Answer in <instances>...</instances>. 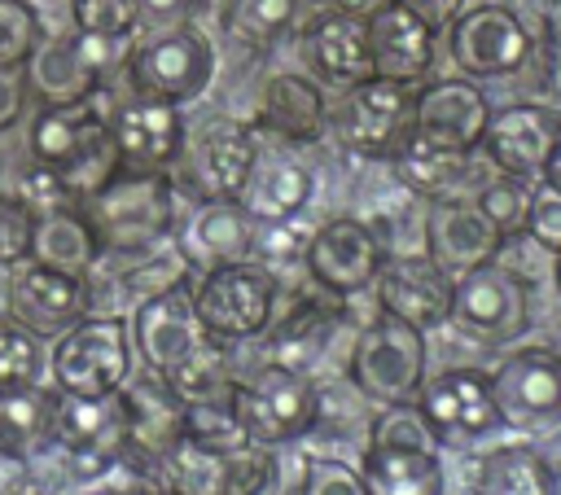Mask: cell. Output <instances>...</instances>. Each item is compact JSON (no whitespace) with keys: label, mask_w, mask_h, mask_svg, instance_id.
Wrapping results in <instances>:
<instances>
[{"label":"cell","mask_w":561,"mask_h":495,"mask_svg":"<svg viewBox=\"0 0 561 495\" xmlns=\"http://www.w3.org/2000/svg\"><path fill=\"white\" fill-rule=\"evenodd\" d=\"M31 153L39 166H48L61 180L75 206L88 202L96 188H105L123 166L114 131L92 105V96L70 105H44V114L31 127Z\"/></svg>","instance_id":"1"},{"label":"cell","mask_w":561,"mask_h":495,"mask_svg":"<svg viewBox=\"0 0 561 495\" xmlns=\"http://www.w3.org/2000/svg\"><path fill=\"white\" fill-rule=\"evenodd\" d=\"M79 206H83L101 250H118V254L153 250L175 228V188H171L167 171L118 166V175Z\"/></svg>","instance_id":"2"},{"label":"cell","mask_w":561,"mask_h":495,"mask_svg":"<svg viewBox=\"0 0 561 495\" xmlns=\"http://www.w3.org/2000/svg\"><path fill=\"white\" fill-rule=\"evenodd\" d=\"M131 333L118 315H83L70 324L53 350V381L61 394L105 399L127 385Z\"/></svg>","instance_id":"3"},{"label":"cell","mask_w":561,"mask_h":495,"mask_svg":"<svg viewBox=\"0 0 561 495\" xmlns=\"http://www.w3.org/2000/svg\"><path fill=\"white\" fill-rule=\"evenodd\" d=\"M232 407H237L250 442H263V447H280V442L302 438L320 416V399H316L311 377L302 368H289V364H267L250 381H237Z\"/></svg>","instance_id":"4"},{"label":"cell","mask_w":561,"mask_h":495,"mask_svg":"<svg viewBox=\"0 0 561 495\" xmlns=\"http://www.w3.org/2000/svg\"><path fill=\"white\" fill-rule=\"evenodd\" d=\"M210 70H215V53L206 35L188 22L158 26L145 44L127 53V79L136 96H149V101H171V105L193 101L210 83Z\"/></svg>","instance_id":"5"},{"label":"cell","mask_w":561,"mask_h":495,"mask_svg":"<svg viewBox=\"0 0 561 495\" xmlns=\"http://www.w3.org/2000/svg\"><path fill=\"white\" fill-rule=\"evenodd\" d=\"M425 377V333L394 320V315H377L351 350V381L364 399L373 403H408L416 399Z\"/></svg>","instance_id":"6"},{"label":"cell","mask_w":561,"mask_h":495,"mask_svg":"<svg viewBox=\"0 0 561 495\" xmlns=\"http://www.w3.org/2000/svg\"><path fill=\"white\" fill-rule=\"evenodd\" d=\"M412 105H416L412 83L368 74V79L351 83V92L342 96L333 127L346 149H355L364 158H394L412 140Z\"/></svg>","instance_id":"7"},{"label":"cell","mask_w":561,"mask_h":495,"mask_svg":"<svg viewBox=\"0 0 561 495\" xmlns=\"http://www.w3.org/2000/svg\"><path fill=\"white\" fill-rule=\"evenodd\" d=\"M197 315L202 324L224 337V342H237V337H254L267 329L272 320V307H276V276L263 267V263H250V258H237V263H219L202 276L197 293Z\"/></svg>","instance_id":"8"},{"label":"cell","mask_w":561,"mask_h":495,"mask_svg":"<svg viewBox=\"0 0 561 495\" xmlns=\"http://www.w3.org/2000/svg\"><path fill=\"white\" fill-rule=\"evenodd\" d=\"M451 320L465 333L482 337V342H513V337H522L526 324H530L526 280L517 272L500 267L495 258L460 272L456 289H451Z\"/></svg>","instance_id":"9"},{"label":"cell","mask_w":561,"mask_h":495,"mask_svg":"<svg viewBox=\"0 0 561 495\" xmlns=\"http://www.w3.org/2000/svg\"><path fill=\"white\" fill-rule=\"evenodd\" d=\"M491 399L500 412V425L539 434L561 425V355L543 346L513 350L491 372Z\"/></svg>","instance_id":"10"},{"label":"cell","mask_w":561,"mask_h":495,"mask_svg":"<svg viewBox=\"0 0 561 495\" xmlns=\"http://www.w3.org/2000/svg\"><path fill=\"white\" fill-rule=\"evenodd\" d=\"M123 39L110 35H61V39H44L35 44V53L26 57V88L44 101V105H70V101H88L101 83V70L118 57Z\"/></svg>","instance_id":"11"},{"label":"cell","mask_w":561,"mask_h":495,"mask_svg":"<svg viewBox=\"0 0 561 495\" xmlns=\"http://www.w3.org/2000/svg\"><path fill=\"white\" fill-rule=\"evenodd\" d=\"M79 473L96 477L101 469L123 460L127 447V425H123V399H83V394H61L53 403V434H48Z\"/></svg>","instance_id":"12"},{"label":"cell","mask_w":561,"mask_h":495,"mask_svg":"<svg viewBox=\"0 0 561 495\" xmlns=\"http://www.w3.org/2000/svg\"><path fill=\"white\" fill-rule=\"evenodd\" d=\"M451 35V61L469 74V79H495L517 70L530 57V31L522 26V18L504 4H473L460 9L456 22L447 26Z\"/></svg>","instance_id":"13"},{"label":"cell","mask_w":561,"mask_h":495,"mask_svg":"<svg viewBox=\"0 0 561 495\" xmlns=\"http://www.w3.org/2000/svg\"><path fill=\"white\" fill-rule=\"evenodd\" d=\"M136 346L145 355V364L153 372H171L175 364H184L193 350H202L215 333L202 324L197 315V302H193V289H184L180 280L149 293L140 307H136Z\"/></svg>","instance_id":"14"},{"label":"cell","mask_w":561,"mask_h":495,"mask_svg":"<svg viewBox=\"0 0 561 495\" xmlns=\"http://www.w3.org/2000/svg\"><path fill=\"white\" fill-rule=\"evenodd\" d=\"M486 118H491V105L473 79H438L416 92L412 136L425 145H438V149L473 153L482 145Z\"/></svg>","instance_id":"15"},{"label":"cell","mask_w":561,"mask_h":495,"mask_svg":"<svg viewBox=\"0 0 561 495\" xmlns=\"http://www.w3.org/2000/svg\"><path fill=\"white\" fill-rule=\"evenodd\" d=\"M302 254H307V272L316 276V285L329 289L333 298L368 289L386 263L377 232L359 219H329L320 232H311Z\"/></svg>","instance_id":"16"},{"label":"cell","mask_w":561,"mask_h":495,"mask_svg":"<svg viewBox=\"0 0 561 495\" xmlns=\"http://www.w3.org/2000/svg\"><path fill=\"white\" fill-rule=\"evenodd\" d=\"M377 302L386 315L430 333L438 324L451 320V289H456V276H447L430 254H403V258H390L381 263L377 272Z\"/></svg>","instance_id":"17"},{"label":"cell","mask_w":561,"mask_h":495,"mask_svg":"<svg viewBox=\"0 0 561 495\" xmlns=\"http://www.w3.org/2000/svg\"><path fill=\"white\" fill-rule=\"evenodd\" d=\"M557 131H561V118L552 110H543V105H504L486 118L482 149H486V158L495 162L500 175L535 184V180H543Z\"/></svg>","instance_id":"18"},{"label":"cell","mask_w":561,"mask_h":495,"mask_svg":"<svg viewBox=\"0 0 561 495\" xmlns=\"http://www.w3.org/2000/svg\"><path fill=\"white\" fill-rule=\"evenodd\" d=\"M184 158V153H180ZM175 158V162H180ZM259 158V140L245 123H232V118H219V123H206L188 149V166H184V180L188 188L206 202V197H232L241 202V188L250 180V166Z\"/></svg>","instance_id":"19"},{"label":"cell","mask_w":561,"mask_h":495,"mask_svg":"<svg viewBox=\"0 0 561 495\" xmlns=\"http://www.w3.org/2000/svg\"><path fill=\"white\" fill-rule=\"evenodd\" d=\"M83 315H88L83 276H66L44 263H26L9 285V320L35 337H61Z\"/></svg>","instance_id":"20"},{"label":"cell","mask_w":561,"mask_h":495,"mask_svg":"<svg viewBox=\"0 0 561 495\" xmlns=\"http://www.w3.org/2000/svg\"><path fill=\"white\" fill-rule=\"evenodd\" d=\"M500 245H504V237L478 210V202L438 197L430 206V219H425V254L447 276H460V272H469L478 263H491L500 254Z\"/></svg>","instance_id":"21"},{"label":"cell","mask_w":561,"mask_h":495,"mask_svg":"<svg viewBox=\"0 0 561 495\" xmlns=\"http://www.w3.org/2000/svg\"><path fill=\"white\" fill-rule=\"evenodd\" d=\"M110 131L127 171H167L184 153V118L171 101L136 96L114 114Z\"/></svg>","instance_id":"22"},{"label":"cell","mask_w":561,"mask_h":495,"mask_svg":"<svg viewBox=\"0 0 561 495\" xmlns=\"http://www.w3.org/2000/svg\"><path fill=\"white\" fill-rule=\"evenodd\" d=\"M118 399H123V425H127L123 456L145 460L153 469L158 456L184 438V399L167 385L162 372L140 377V381H127L118 390Z\"/></svg>","instance_id":"23"},{"label":"cell","mask_w":561,"mask_h":495,"mask_svg":"<svg viewBox=\"0 0 561 495\" xmlns=\"http://www.w3.org/2000/svg\"><path fill=\"white\" fill-rule=\"evenodd\" d=\"M421 412L430 416V425L438 434H460V438H478L500 429V412L491 399V377L478 368H451L443 377H434L421 390Z\"/></svg>","instance_id":"24"},{"label":"cell","mask_w":561,"mask_h":495,"mask_svg":"<svg viewBox=\"0 0 561 495\" xmlns=\"http://www.w3.org/2000/svg\"><path fill=\"white\" fill-rule=\"evenodd\" d=\"M368 22V57H373V74L394 79V83H416L430 61H434V31L412 18L403 4H381Z\"/></svg>","instance_id":"25"},{"label":"cell","mask_w":561,"mask_h":495,"mask_svg":"<svg viewBox=\"0 0 561 495\" xmlns=\"http://www.w3.org/2000/svg\"><path fill=\"white\" fill-rule=\"evenodd\" d=\"M254 250V219L232 197H206L188 228H184V263H197L202 272L219 263H237Z\"/></svg>","instance_id":"26"},{"label":"cell","mask_w":561,"mask_h":495,"mask_svg":"<svg viewBox=\"0 0 561 495\" xmlns=\"http://www.w3.org/2000/svg\"><path fill=\"white\" fill-rule=\"evenodd\" d=\"M259 127L285 145H311L329 127L324 92L307 74H272L259 101Z\"/></svg>","instance_id":"27"},{"label":"cell","mask_w":561,"mask_h":495,"mask_svg":"<svg viewBox=\"0 0 561 495\" xmlns=\"http://www.w3.org/2000/svg\"><path fill=\"white\" fill-rule=\"evenodd\" d=\"M307 61L320 70V79L329 83H359L373 74V57H368V22L351 18V13H324L307 26L302 35Z\"/></svg>","instance_id":"28"},{"label":"cell","mask_w":561,"mask_h":495,"mask_svg":"<svg viewBox=\"0 0 561 495\" xmlns=\"http://www.w3.org/2000/svg\"><path fill=\"white\" fill-rule=\"evenodd\" d=\"M96 258H101V241H96L83 206L66 202L53 210H35L31 263H44V267L66 272V276H88Z\"/></svg>","instance_id":"29"},{"label":"cell","mask_w":561,"mask_h":495,"mask_svg":"<svg viewBox=\"0 0 561 495\" xmlns=\"http://www.w3.org/2000/svg\"><path fill=\"white\" fill-rule=\"evenodd\" d=\"M311 197V175L302 162L276 153V158H254L250 180L241 188V206L250 210L254 223L263 219H294Z\"/></svg>","instance_id":"30"},{"label":"cell","mask_w":561,"mask_h":495,"mask_svg":"<svg viewBox=\"0 0 561 495\" xmlns=\"http://www.w3.org/2000/svg\"><path fill=\"white\" fill-rule=\"evenodd\" d=\"M359 477H364V491L368 495H443L438 451L373 442L368 456H364Z\"/></svg>","instance_id":"31"},{"label":"cell","mask_w":561,"mask_h":495,"mask_svg":"<svg viewBox=\"0 0 561 495\" xmlns=\"http://www.w3.org/2000/svg\"><path fill=\"white\" fill-rule=\"evenodd\" d=\"M53 394L31 385L0 390V456L4 460H26L35 447L48 442L53 434Z\"/></svg>","instance_id":"32"},{"label":"cell","mask_w":561,"mask_h":495,"mask_svg":"<svg viewBox=\"0 0 561 495\" xmlns=\"http://www.w3.org/2000/svg\"><path fill=\"white\" fill-rule=\"evenodd\" d=\"M478 495H552V464L535 447H495L482 456Z\"/></svg>","instance_id":"33"},{"label":"cell","mask_w":561,"mask_h":495,"mask_svg":"<svg viewBox=\"0 0 561 495\" xmlns=\"http://www.w3.org/2000/svg\"><path fill=\"white\" fill-rule=\"evenodd\" d=\"M394 171L399 180L416 193V197H456V188L465 184L469 175V153H456V149H438V145H425V140H408L399 153H394Z\"/></svg>","instance_id":"34"},{"label":"cell","mask_w":561,"mask_h":495,"mask_svg":"<svg viewBox=\"0 0 561 495\" xmlns=\"http://www.w3.org/2000/svg\"><path fill=\"white\" fill-rule=\"evenodd\" d=\"M158 482L167 495H224V473H228V451H210L193 438H180L167 447L153 464Z\"/></svg>","instance_id":"35"},{"label":"cell","mask_w":561,"mask_h":495,"mask_svg":"<svg viewBox=\"0 0 561 495\" xmlns=\"http://www.w3.org/2000/svg\"><path fill=\"white\" fill-rule=\"evenodd\" d=\"M167 385L184 399V403H224L232 399V377H228V350L224 337H210L202 350H193L184 364H175L171 372H162Z\"/></svg>","instance_id":"36"},{"label":"cell","mask_w":561,"mask_h":495,"mask_svg":"<svg viewBox=\"0 0 561 495\" xmlns=\"http://www.w3.org/2000/svg\"><path fill=\"white\" fill-rule=\"evenodd\" d=\"M298 13V0H232L224 13V26L245 48H267L276 35L289 31Z\"/></svg>","instance_id":"37"},{"label":"cell","mask_w":561,"mask_h":495,"mask_svg":"<svg viewBox=\"0 0 561 495\" xmlns=\"http://www.w3.org/2000/svg\"><path fill=\"white\" fill-rule=\"evenodd\" d=\"M184 438L210 447V451H237L250 442L232 399L224 403H184Z\"/></svg>","instance_id":"38"},{"label":"cell","mask_w":561,"mask_h":495,"mask_svg":"<svg viewBox=\"0 0 561 495\" xmlns=\"http://www.w3.org/2000/svg\"><path fill=\"white\" fill-rule=\"evenodd\" d=\"M373 442L386 447H416V451H438L443 434L430 425V416L421 412V403H386V412L373 421Z\"/></svg>","instance_id":"39"},{"label":"cell","mask_w":561,"mask_h":495,"mask_svg":"<svg viewBox=\"0 0 561 495\" xmlns=\"http://www.w3.org/2000/svg\"><path fill=\"white\" fill-rule=\"evenodd\" d=\"M478 210L495 223L500 237H517V232H526L530 184H526V180H513V175H500L495 184H486V188L478 193Z\"/></svg>","instance_id":"40"},{"label":"cell","mask_w":561,"mask_h":495,"mask_svg":"<svg viewBox=\"0 0 561 495\" xmlns=\"http://www.w3.org/2000/svg\"><path fill=\"white\" fill-rule=\"evenodd\" d=\"M75 26L83 35H110V39H127L140 26V4L136 0H70Z\"/></svg>","instance_id":"41"},{"label":"cell","mask_w":561,"mask_h":495,"mask_svg":"<svg viewBox=\"0 0 561 495\" xmlns=\"http://www.w3.org/2000/svg\"><path fill=\"white\" fill-rule=\"evenodd\" d=\"M39 377V337L22 324H0V390L31 385Z\"/></svg>","instance_id":"42"},{"label":"cell","mask_w":561,"mask_h":495,"mask_svg":"<svg viewBox=\"0 0 561 495\" xmlns=\"http://www.w3.org/2000/svg\"><path fill=\"white\" fill-rule=\"evenodd\" d=\"M276 477V460L263 442H245L228 451V473H224V495H267Z\"/></svg>","instance_id":"43"},{"label":"cell","mask_w":561,"mask_h":495,"mask_svg":"<svg viewBox=\"0 0 561 495\" xmlns=\"http://www.w3.org/2000/svg\"><path fill=\"white\" fill-rule=\"evenodd\" d=\"M39 44V18L26 0H0V66H26Z\"/></svg>","instance_id":"44"},{"label":"cell","mask_w":561,"mask_h":495,"mask_svg":"<svg viewBox=\"0 0 561 495\" xmlns=\"http://www.w3.org/2000/svg\"><path fill=\"white\" fill-rule=\"evenodd\" d=\"M526 237L552 254H561V184L535 180L530 184V210H526Z\"/></svg>","instance_id":"45"},{"label":"cell","mask_w":561,"mask_h":495,"mask_svg":"<svg viewBox=\"0 0 561 495\" xmlns=\"http://www.w3.org/2000/svg\"><path fill=\"white\" fill-rule=\"evenodd\" d=\"M31 228H35V210L22 197L0 193V267L31 258Z\"/></svg>","instance_id":"46"},{"label":"cell","mask_w":561,"mask_h":495,"mask_svg":"<svg viewBox=\"0 0 561 495\" xmlns=\"http://www.w3.org/2000/svg\"><path fill=\"white\" fill-rule=\"evenodd\" d=\"M298 495H368L364 491V477H359V469H351V464H342V460H307V469H302V486H298Z\"/></svg>","instance_id":"47"},{"label":"cell","mask_w":561,"mask_h":495,"mask_svg":"<svg viewBox=\"0 0 561 495\" xmlns=\"http://www.w3.org/2000/svg\"><path fill=\"white\" fill-rule=\"evenodd\" d=\"M31 88H26V70L22 66H0V131H9L22 118Z\"/></svg>","instance_id":"48"},{"label":"cell","mask_w":561,"mask_h":495,"mask_svg":"<svg viewBox=\"0 0 561 495\" xmlns=\"http://www.w3.org/2000/svg\"><path fill=\"white\" fill-rule=\"evenodd\" d=\"M394 4H403L412 18H421L430 31H443V26H451L456 22V13L465 9V0H394Z\"/></svg>","instance_id":"49"},{"label":"cell","mask_w":561,"mask_h":495,"mask_svg":"<svg viewBox=\"0 0 561 495\" xmlns=\"http://www.w3.org/2000/svg\"><path fill=\"white\" fill-rule=\"evenodd\" d=\"M140 4V22L145 26H175L184 22L202 0H136Z\"/></svg>","instance_id":"50"},{"label":"cell","mask_w":561,"mask_h":495,"mask_svg":"<svg viewBox=\"0 0 561 495\" xmlns=\"http://www.w3.org/2000/svg\"><path fill=\"white\" fill-rule=\"evenodd\" d=\"M337 13H351V18H373L381 4H390V0H329Z\"/></svg>","instance_id":"51"},{"label":"cell","mask_w":561,"mask_h":495,"mask_svg":"<svg viewBox=\"0 0 561 495\" xmlns=\"http://www.w3.org/2000/svg\"><path fill=\"white\" fill-rule=\"evenodd\" d=\"M543 180H552V184H561V131H557V145H552V153H548V166H543Z\"/></svg>","instance_id":"52"},{"label":"cell","mask_w":561,"mask_h":495,"mask_svg":"<svg viewBox=\"0 0 561 495\" xmlns=\"http://www.w3.org/2000/svg\"><path fill=\"white\" fill-rule=\"evenodd\" d=\"M88 495H123V491H114V486H101V491H88Z\"/></svg>","instance_id":"53"},{"label":"cell","mask_w":561,"mask_h":495,"mask_svg":"<svg viewBox=\"0 0 561 495\" xmlns=\"http://www.w3.org/2000/svg\"><path fill=\"white\" fill-rule=\"evenodd\" d=\"M552 276H557V289H561V254H557V272Z\"/></svg>","instance_id":"54"},{"label":"cell","mask_w":561,"mask_h":495,"mask_svg":"<svg viewBox=\"0 0 561 495\" xmlns=\"http://www.w3.org/2000/svg\"><path fill=\"white\" fill-rule=\"evenodd\" d=\"M18 495H39V491H18Z\"/></svg>","instance_id":"55"},{"label":"cell","mask_w":561,"mask_h":495,"mask_svg":"<svg viewBox=\"0 0 561 495\" xmlns=\"http://www.w3.org/2000/svg\"><path fill=\"white\" fill-rule=\"evenodd\" d=\"M162 495H167V491H162Z\"/></svg>","instance_id":"56"}]
</instances>
